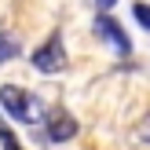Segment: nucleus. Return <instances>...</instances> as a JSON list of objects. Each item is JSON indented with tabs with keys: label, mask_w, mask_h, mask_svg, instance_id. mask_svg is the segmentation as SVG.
<instances>
[{
	"label": "nucleus",
	"mask_w": 150,
	"mask_h": 150,
	"mask_svg": "<svg viewBox=\"0 0 150 150\" xmlns=\"http://www.w3.org/2000/svg\"><path fill=\"white\" fill-rule=\"evenodd\" d=\"M0 146H4V150H22V143L11 136V128H7L4 121H0Z\"/></svg>",
	"instance_id": "obj_6"
},
{
	"label": "nucleus",
	"mask_w": 150,
	"mask_h": 150,
	"mask_svg": "<svg viewBox=\"0 0 150 150\" xmlns=\"http://www.w3.org/2000/svg\"><path fill=\"white\" fill-rule=\"evenodd\" d=\"M95 4H99V15H106V11H110V7H114V4H117V0H95Z\"/></svg>",
	"instance_id": "obj_9"
},
{
	"label": "nucleus",
	"mask_w": 150,
	"mask_h": 150,
	"mask_svg": "<svg viewBox=\"0 0 150 150\" xmlns=\"http://www.w3.org/2000/svg\"><path fill=\"white\" fill-rule=\"evenodd\" d=\"M18 40L15 37H7V33H0V62H7V59H18Z\"/></svg>",
	"instance_id": "obj_5"
},
{
	"label": "nucleus",
	"mask_w": 150,
	"mask_h": 150,
	"mask_svg": "<svg viewBox=\"0 0 150 150\" xmlns=\"http://www.w3.org/2000/svg\"><path fill=\"white\" fill-rule=\"evenodd\" d=\"M44 128H48V139H51V143H66V139L77 136V117H73L70 110L55 106V110L44 114Z\"/></svg>",
	"instance_id": "obj_3"
},
{
	"label": "nucleus",
	"mask_w": 150,
	"mask_h": 150,
	"mask_svg": "<svg viewBox=\"0 0 150 150\" xmlns=\"http://www.w3.org/2000/svg\"><path fill=\"white\" fill-rule=\"evenodd\" d=\"M95 37H99V40H106V48H114L117 55H128V51H132L128 33L117 26L114 15H99V18H95Z\"/></svg>",
	"instance_id": "obj_4"
},
{
	"label": "nucleus",
	"mask_w": 150,
	"mask_h": 150,
	"mask_svg": "<svg viewBox=\"0 0 150 150\" xmlns=\"http://www.w3.org/2000/svg\"><path fill=\"white\" fill-rule=\"evenodd\" d=\"M0 106L7 110V117H15V121H22V125H37L44 117L40 99L29 95L26 88H15V84H4V88H0Z\"/></svg>",
	"instance_id": "obj_1"
},
{
	"label": "nucleus",
	"mask_w": 150,
	"mask_h": 150,
	"mask_svg": "<svg viewBox=\"0 0 150 150\" xmlns=\"http://www.w3.org/2000/svg\"><path fill=\"white\" fill-rule=\"evenodd\" d=\"M132 15L143 29H150V4H132Z\"/></svg>",
	"instance_id": "obj_7"
},
{
	"label": "nucleus",
	"mask_w": 150,
	"mask_h": 150,
	"mask_svg": "<svg viewBox=\"0 0 150 150\" xmlns=\"http://www.w3.org/2000/svg\"><path fill=\"white\" fill-rule=\"evenodd\" d=\"M33 66L40 73H62L66 70V48L59 37H51V40H44L40 48L33 51Z\"/></svg>",
	"instance_id": "obj_2"
},
{
	"label": "nucleus",
	"mask_w": 150,
	"mask_h": 150,
	"mask_svg": "<svg viewBox=\"0 0 150 150\" xmlns=\"http://www.w3.org/2000/svg\"><path fill=\"white\" fill-rule=\"evenodd\" d=\"M139 139H143V143H150V117H143V121H139Z\"/></svg>",
	"instance_id": "obj_8"
}]
</instances>
